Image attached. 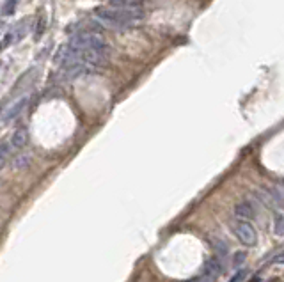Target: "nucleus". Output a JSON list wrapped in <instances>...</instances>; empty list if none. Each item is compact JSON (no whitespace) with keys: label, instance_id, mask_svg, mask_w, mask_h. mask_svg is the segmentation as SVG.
<instances>
[{"label":"nucleus","instance_id":"obj_1","mask_svg":"<svg viewBox=\"0 0 284 282\" xmlns=\"http://www.w3.org/2000/svg\"><path fill=\"white\" fill-rule=\"evenodd\" d=\"M142 16H144L142 11H123V9H114L109 5L96 9V13H94V18L100 21V25L115 30L130 29L135 21L142 20Z\"/></svg>","mask_w":284,"mask_h":282},{"label":"nucleus","instance_id":"obj_2","mask_svg":"<svg viewBox=\"0 0 284 282\" xmlns=\"http://www.w3.org/2000/svg\"><path fill=\"white\" fill-rule=\"evenodd\" d=\"M68 47L73 50L84 52V50H103V48H109L105 43V38L102 34L93 32V30H84V32L76 34L69 39Z\"/></svg>","mask_w":284,"mask_h":282},{"label":"nucleus","instance_id":"obj_3","mask_svg":"<svg viewBox=\"0 0 284 282\" xmlns=\"http://www.w3.org/2000/svg\"><path fill=\"white\" fill-rule=\"evenodd\" d=\"M233 232L238 238V241L243 243L245 247H254V245L258 243V234H256L254 227L250 226V222H243V220L234 222Z\"/></svg>","mask_w":284,"mask_h":282},{"label":"nucleus","instance_id":"obj_4","mask_svg":"<svg viewBox=\"0 0 284 282\" xmlns=\"http://www.w3.org/2000/svg\"><path fill=\"white\" fill-rule=\"evenodd\" d=\"M27 103H29V98L27 96H23V98H20V100H16L13 103L11 107H7V109L2 112V122H11V121H14V119L18 117V115L25 110V107H27Z\"/></svg>","mask_w":284,"mask_h":282},{"label":"nucleus","instance_id":"obj_5","mask_svg":"<svg viewBox=\"0 0 284 282\" xmlns=\"http://www.w3.org/2000/svg\"><path fill=\"white\" fill-rule=\"evenodd\" d=\"M233 213L238 220H243V222H250V220L256 217V210H254V206H252V202L250 201L238 202L236 206H234Z\"/></svg>","mask_w":284,"mask_h":282},{"label":"nucleus","instance_id":"obj_6","mask_svg":"<svg viewBox=\"0 0 284 282\" xmlns=\"http://www.w3.org/2000/svg\"><path fill=\"white\" fill-rule=\"evenodd\" d=\"M27 140H29V131H27V128L20 126L18 130H14L13 135H11V139H9V148H11V151H18V149L25 148Z\"/></svg>","mask_w":284,"mask_h":282},{"label":"nucleus","instance_id":"obj_7","mask_svg":"<svg viewBox=\"0 0 284 282\" xmlns=\"http://www.w3.org/2000/svg\"><path fill=\"white\" fill-rule=\"evenodd\" d=\"M109 7L123 9V11H142V2H137V0H128V2H111Z\"/></svg>","mask_w":284,"mask_h":282},{"label":"nucleus","instance_id":"obj_8","mask_svg":"<svg viewBox=\"0 0 284 282\" xmlns=\"http://www.w3.org/2000/svg\"><path fill=\"white\" fill-rule=\"evenodd\" d=\"M204 274H206V277H208V279L219 277V274H221V263L217 261V259H210V261L206 263V270H204Z\"/></svg>","mask_w":284,"mask_h":282},{"label":"nucleus","instance_id":"obj_9","mask_svg":"<svg viewBox=\"0 0 284 282\" xmlns=\"http://www.w3.org/2000/svg\"><path fill=\"white\" fill-rule=\"evenodd\" d=\"M274 232L276 234H284V215L281 211H276V217H274Z\"/></svg>","mask_w":284,"mask_h":282},{"label":"nucleus","instance_id":"obj_10","mask_svg":"<svg viewBox=\"0 0 284 282\" xmlns=\"http://www.w3.org/2000/svg\"><path fill=\"white\" fill-rule=\"evenodd\" d=\"M213 247H215L217 254H221V256H226V254H227V245H226L221 238H217V241H213Z\"/></svg>","mask_w":284,"mask_h":282},{"label":"nucleus","instance_id":"obj_11","mask_svg":"<svg viewBox=\"0 0 284 282\" xmlns=\"http://www.w3.org/2000/svg\"><path fill=\"white\" fill-rule=\"evenodd\" d=\"M14 9H16V2H5L4 4V7H2V13L5 14V16H9V14H13L14 13Z\"/></svg>","mask_w":284,"mask_h":282},{"label":"nucleus","instance_id":"obj_12","mask_svg":"<svg viewBox=\"0 0 284 282\" xmlns=\"http://www.w3.org/2000/svg\"><path fill=\"white\" fill-rule=\"evenodd\" d=\"M245 257H247V254L243 252V250L236 252V254H234V257H233V265H234V266H240L243 261H245Z\"/></svg>","mask_w":284,"mask_h":282},{"label":"nucleus","instance_id":"obj_13","mask_svg":"<svg viewBox=\"0 0 284 282\" xmlns=\"http://www.w3.org/2000/svg\"><path fill=\"white\" fill-rule=\"evenodd\" d=\"M243 279H245V270H240V272H236V274L233 275V279L229 282H242Z\"/></svg>","mask_w":284,"mask_h":282},{"label":"nucleus","instance_id":"obj_14","mask_svg":"<svg viewBox=\"0 0 284 282\" xmlns=\"http://www.w3.org/2000/svg\"><path fill=\"white\" fill-rule=\"evenodd\" d=\"M272 263H274V265H283V263H284V254H279V256H276L274 259H272Z\"/></svg>","mask_w":284,"mask_h":282},{"label":"nucleus","instance_id":"obj_15","mask_svg":"<svg viewBox=\"0 0 284 282\" xmlns=\"http://www.w3.org/2000/svg\"><path fill=\"white\" fill-rule=\"evenodd\" d=\"M187 282H210L208 277H195V279H190V281Z\"/></svg>","mask_w":284,"mask_h":282},{"label":"nucleus","instance_id":"obj_16","mask_svg":"<svg viewBox=\"0 0 284 282\" xmlns=\"http://www.w3.org/2000/svg\"><path fill=\"white\" fill-rule=\"evenodd\" d=\"M5 160H7V156L0 155V169H4V165H5Z\"/></svg>","mask_w":284,"mask_h":282},{"label":"nucleus","instance_id":"obj_17","mask_svg":"<svg viewBox=\"0 0 284 282\" xmlns=\"http://www.w3.org/2000/svg\"><path fill=\"white\" fill-rule=\"evenodd\" d=\"M0 29H2V21H0Z\"/></svg>","mask_w":284,"mask_h":282}]
</instances>
